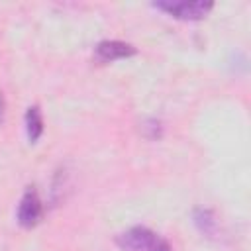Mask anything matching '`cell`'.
I'll return each instance as SVG.
<instances>
[{"label": "cell", "instance_id": "1", "mask_svg": "<svg viewBox=\"0 0 251 251\" xmlns=\"http://www.w3.org/2000/svg\"><path fill=\"white\" fill-rule=\"evenodd\" d=\"M120 251H173L171 243L145 226H131L116 237Z\"/></svg>", "mask_w": 251, "mask_h": 251}, {"label": "cell", "instance_id": "2", "mask_svg": "<svg viewBox=\"0 0 251 251\" xmlns=\"http://www.w3.org/2000/svg\"><path fill=\"white\" fill-rule=\"evenodd\" d=\"M153 8L169 14L171 18L175 20H182V22H198V20H204L214 4L212 2H204V0H178V2H171V0H165V2H155Z\"/></svg>", "mask_w": 251, "mask_h": 251}, {"label": "cell", "instance_id": "3", "mask_svg": "<svg viewBox=\"0 0 251 251\" xmlns=\"http://www.w3.org/2000/svg\"><path fill=\"white\" fill-rule=\"evenodd\" d=\"M41 218H43V202H41L35 186H27L20 198V204L16 210V222L22 227L31 229L41 222Z\"/></svg>", "mask_w": 251, "mask_h": 251}, {"label": "cell", "instance_id": "4", "mask_svg": "<svg viewBox=\"0 0 251 251\" xmlns=\"http://www.w3.org/2000/svg\"><path fill=\"white\" fill-rule=\"evenodd\" d=\"M137 53L131 43L120 39H104L94 47V59L98 63H114L118 59H129Z\"/></svg>", "mask_w": 251, "mask_h": 251}, {"label": "cell", "instance_id": "5", "mask_svg": "<svg viewBox=\"0 0 251 251\" xmlns=\"http://www.w3.org/2000/svg\"><path fill=\"white\" fill-rule=\"evenodd\" d=\"M24 124H25V135H27V141L29 143H37V139L43 135V116H41V110L37 104L29 106L25 110V116H24Z\"/></svg>", "mask_w": 251, "mask_h": 251}, {"label": "cell", "instance_id": "6", "mask_svg": "<svg viewBox=\"0 0 251 251\" xmlns=\"http://www.w3.org/2000/svg\"><path fill=\"white\" fill-rule=\"evenodd\" d=\"M192 218H194L196 227L204 235H208V237L216 235V231H218V220H216V216H214V212L210 208H196Z\"/></svg>", "mask_w": 251, "mask_h": 251}, {"label": "cell", "instance_id": "7", "mask_svg": "<svg viewBox=\"0 0 251 251\" xmlns=\"http://www.w3.org/2000/svg\"><path fill=\"white\" fill-rule=\"evenodd\" d=\"M143 133L149 137V139H159L163 135V126H161V120L157 118H147L143 122Z\"/></svg>", "mask_w": 251, "mask_h": 251}, {"label": "cell", "instance_id": "8", "mask_svg": "<svg viewBox=\"0 0 251 251\" xmlns=\"http://www.w3.org/2000/svg\"><path fill=\"white\" fill-rule=\"evenodd\" d=\"M2 116H4V96L0 92V120H2Z\"/></svg>", "mask_w": 251, "mask_h": 251}]
</instances>
